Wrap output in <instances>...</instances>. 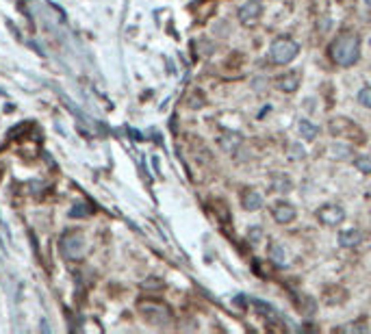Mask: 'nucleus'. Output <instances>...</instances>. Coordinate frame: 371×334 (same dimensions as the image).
<instances>
[{
	"mask_svg": "<svg viewBox=\"0 0 371 334\" xmlns=\"http://www.w3.org/2000/svg\"><path fill=\"white\" fill-rule=\"evenodd\" d=\"M332 59L341 68H350L358 61L360 57V39L356 33H343L339 35V39L332 43Z\"/></svg>",
	"mask_w": 371,
	"mask_h": 334,
	"instance_id": "f257e3e1",
	"label": "nucleus"
},
{
	"mask_svg": "<svg viewBox=\"0 0 371 334\" xmlns=\"http://www.w3.org/2000/svg\"><path fill=\"white\" fill-rule=\"evenodd\" d=\"M297 52H300V46L293 41V39H289V37H280V39H276L274 43H272V50H269V57H272V61L274 63H278V65H287V63H291L297 57Z\"/></svg>",
	"mask_w": 371,
	"mask_h": 334,
	"instance_id": "f03ea898",
	"label": "nucleus"
},
{
	"mask_svg": "<svg viewBox=\"0 0 371 334\" xmlns=\"http://www.w3.org/2000/svg\"><path fill=\"white\" fill-rule=\"evenodd\" d=\"M61 254L70 260L83 258L85 254V239L78 235V232H72V235H65L61 239Z\"/></svg>",
	"mask_w": 371,
	"mask_h": 334,
	"instance_id": "7ed1b4c3",
	"label": "nucleus"
},
{
	"mask_svg": "<svg viewBox=\"0 0 371 334\" xmlns=\"http://www.w3.org/2000/svg\"><path fill=\"white\" fill-rule=\"evenodd\" d=\"M317 217L322 224H326V226H339V224H343V219H345V210L339 204H326L317 210Z\"/></svg>",
	"mask_w": 371,
	"mask_h": 334,
	"instance_id": "20e7f679",
	"label": "nucleus"
},
{
	"mask_svg": "<svg viewBox=\"0 0 371 334\" xmlns=\"http://www.w3.org/2000/svg\"><path fill=\"white\" fill-rule=\"evenodd\" d=\"M139 313H143L145 317L150 319V321H156V323H163L170 319V310H167L165 306H161V304H154V302H141L139 306Z\"/></svg>",
	"mask_w": 371,
	"mask_h": 334,
	"instance_id": "39448f33",
	"label": "nucleus"
},
{
	"mask_svg": "<svg viewBox=\"0 0 371 334\" xmlns=\"http://www.w3.org/2000/svg\"><path fill=\"white\" fill-rule=\"evenodd\" d=\"M260 11H263V7H260L258 0H247L245 5L239 7V20H241V24H245V26L256 24L260 18Z\"/></svg>",
	"mask_w": 371,
	"mask_h": 334,
	"instance_id": "423d86ee",
	"label": "nucleus"
},
{
	"mask_svg": "<svg viewBox=\"0 0 371 334\" xmlns=\"http://www.w3.org/2000/svg\"><path fill=\"white\" fill-rule=\"evenodd\" d=\"M362 241V232L358 228H345L339 232V245L341 248H356Z\"/></svg>",
	"mask_w": 371,
	"mask_h": 334,
	"instance_id": "0eeeda50",
	"label": "nucleus"
},
{
	"mask_svg": "<svg viewBox=\"0 0 371 334\" xmlns=\"http://www.w3.org/2000/svg\"><path fill=\"white\" fill-rule=\"evenodd\" d=\"M274 219L278 224H291L295 219V208L287 204V202H280V204L274 206Z\"/></svg>",
	"mask_w": 371,
	"mask_h": 334,
	"instance_id": "6e6552de",
	"label": "nucleus"
},
{
	"mask_svg": "<svg viewBox=\"0 0 371 334\" xmlns=\"http://www.w3.org/2000/svg\"><path fill=\"white\" fill-rule=\"evenodd\" d=\"M278 89L280 91H285V93H293V91H297V87H300V76H297V72H289V74H285V76H280L278 78Z\"/></svg>",
	"mask_w": 371,
	"mask_h": 334,
	"instance_id": "1a4fd4ad",
	"label": "nucleus"
},
{
	"mask_svg": "<svg viewBox=\"0 0 371 334\" xmlns=\"http://www.w3.org/2000/svg\"><path fill=\"white\" fill-rule=\"evenodd\" d=\"M263 206V195L258 191H245L243 193V208L245 210H258Z\"/></svg>",
	"mask_w": 371,
	"mask_h": 334,
	"instance_id": "9d476101",
	"label": "nucleus"
},
{
	"mask_svg": "<svg viewBox=\"0 0 371 334\" xmlns=\"http://www.w3.org/2000/svg\"><path fill=\"white\" fill-rule=\"evenodd\" d=\"M239 143H241V135H237V133H224L220 137V146L226 152H235L239 148Z\"/></svg>",
	"mask_w": 371,
	"mask_h": 334,
	"instance_id": "9b49d317",
	"label": "nucleus"
},
{
	"mask_svg": "<svg viewBox=\"0 0 371 334\" xmlns=\"http://www.w3.org/2000/svg\"><path fill=\"white\" fill-rule=\"evenodd\" d=\"M297 130H300V135L304 137V139L310 141V139H315V137H317L319 126H315V124H312V122H308V120H300V122H297Z\"/></svg>",
	"mask_w": 371,
	"mask_h": 334,
	"instance_id": "f8f14e48",
	"label": "nucleus"
},
{
	"mask_svg": "<svg viewBox=\"0 0 371 334\" xmlns=\"http://www.w3.org/2000/svg\"><path fill=\"white\" fill-rule=\"evenodd\" d=\"M269 256H272V260H274L276 265H285V260H287L285 248H282V245H278V243L272 245V250H269Z\"/></svg>",
	"mask_w": 371,
	"mask_h": 334,
	"instance_id": "ddd939ff",
	"label": "nucleus"
},
{
	"mask_svg": "<svg viewBox=\"0 0 371 334\" xmlns=\"http://www.w3.org/2000/svg\"><path fill=\"white\" fill-rule=\"evenodd\" d=\"M291 180H289V176H276L274 178V189L278 193H287V191H291Z\"/></svg>",
	"mask_w": 371,
	"mask_h": 334,
	"instance_id": "4468645a",
	"label": "nucleus"
},
{
	"mask_svg": "<svg viewBox=\"0 0 371 334\" xmlns=\"http://www.w3.org/2000/svg\"><path fill=\"white\" fill-rule=\"evenodd\" d=\"M354 165H356V170H360L362 174H371V156H356L354 158Z\"/></svg>",
	"mask_w": 371,
	"mask_h": 334,
	"instance_id": "2eb2a0df",
	"label": "nucleus"
},
{
	"mask_svg": "<svg viewBox=\"0 0 371 334\" xmlns=\"http://www.w3.org/2000/svg\"><path fill=\"white\" fill-rule=\"evenodd\" d=\"M304 148L300 146V143H291V148H289V161H302L304 158Z\"/></svg>",
	"mask_w": 371,
	"mask_h": 334,
	"instance_id": "dca6fc26",
	"label": "nucleus"
},
{
	"mask_svg": "<svg viewBox=\"0 0 371 334\" xmlns=\"http://www.w3.org/2000/svg\"><path fill=\"white\" fill-rule=\"evenodd\" d=\"M358 102H360L362 106L371 108V87H369V85H367V87H362V89L358 91Z\"/></svg>",
	"mask_w": 371,
	"mask_h": 334,
	"instance_id": "f3484780",
	"label": "nucleus"
},
{
	"mask_svg": "<svg viewBox=\"0 0 371 334\" xmlns=\"http://www.w3.org/2000/svg\"><path fill=\"white\" fill-rule=\"evenodd\" d=\"M330 152H332V156H337V158H347L352 150L347 146H341V143H334V146L330 148Z\"/></svg>",
	"mask_w": 371,
	"mask_h": 334,
	"instance_id": "a211bd4d",
	"label": "nucleus"
},
{
	"mask_svg": "<svg viewBox=\"0 0 371 334\" xmlns=\"http://www.w3.org/2000/svg\"><path fill=\"white\" fill-rule=\"evenodd\" d=\"M252 306L256 308L258 313H263V315H274L272 306H269V304H265V302H260V300H252Z\"/></svg>",
	"mask_w": 371,
	"mask_h": 334,
	"instance_id": "6ab92c4d",
	"label": "nucleus"
},
{
	"mask_svg": "<svg viewBox=\"0 0 371 334\" xmlns=\"http://www.w3.org/2000/svg\"><path fill=\"white\" fill-rule=\"evenodd\" d=\"M247 237H250L252 243H258L260 237H263V230H260L258 226H252V228H250V235H247Z\"/></svg>",
	"mask_w": 371,
	"mask_h": 334,
	"instance_id": "aec40b11",
	"label": "nucleus"
},
{
	"mask_svg": "<svg viewBox=\"0 0 371 334\" xmlns=\"http://www.w3.org/2000/svg\"><path fill=\"white\" fill-rule=\"evenodd\" d=\"M72 217H85L87 215V206H83V204H76V206H72V213H70Z\"/></svg>",
	"mask_w": 371,
	"mask_h": 334,
	"instance_id": "412c9836",
	"label": "nucleus"
},
{
	"mask_svg": "<svg viewBox=\"0 0 371 334\" xmlns=\"http://www.w3.org/2000/svg\"><path fill=\"white\" fill-rule=\"evenodd\" d=\"M367 9L371 11V0H367Z\"/></svg>",
	"mask_w": 371,
	"mask_h": 334,
	"instance_id": "4be33fe9",
	"label": "nucleus"
},
{
	"mask_svg": "<svg viewBox=\"0 0 371 334\" xmlns=\"http://www.w3.org/2000/svg\"><path fill=\"white\" fill-rule=\"evenodd\" d=\"M369 46H371V39H369Z\"/></svg>",
	"mask_w": 371,
	"mask_h": 334,
	"instance_id": "5701e85b",
	"label": "nucleus"
}]
</instances>
